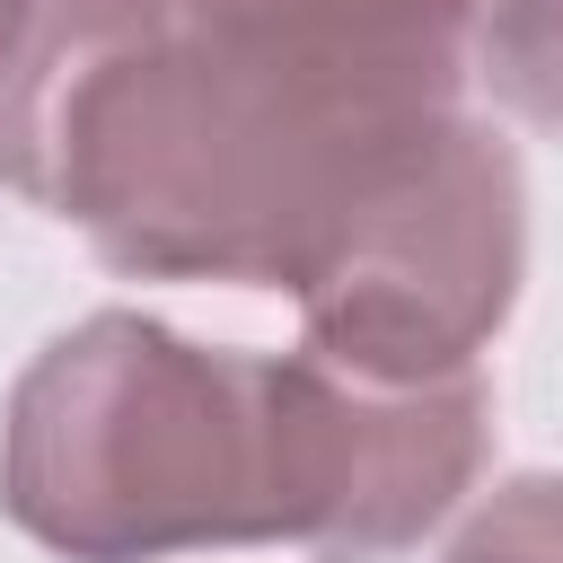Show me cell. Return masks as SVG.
<instances>
[{
	"mask_svg": "<svg viewBox=\"0 0 563 563\" xmlns=\"http://www.w3.org/2000/svg\"><path fill=\"white\" fill-rule=\"evenodd\" d=\"M449 563H563V475H510L449 537Z\"/></svg>",
	"mask_w": 563,
	"mask_h": 563,
	"instance_id": "8992f818",
	"label": "cell"
},
{
	"mask_svg": "<svg viewBox=\"0 0 563 563\" xmlns=\"http://www.w3.org/2000/svg\"><path fill=\"white\" fill-rule=\"evenodd\" d=\"M475 0H158L79 97L44 211L114 273L290 290L334 211L457 114Z\"/></svg>",
	"mask_w": 563,
	"mask_h": 563,
	"instance_id": "7a4b0ae2",
	"label": "cell"
},
{
	"mask_svg": "<svg viewBox=\"0 0 563 563\" xmlns=\"http://www.w3.org/2000/svg\"><path fill=\"white\" fill-rule=\"evenodd\" d=\"M528 273V185L493 123L405 141L290 273L308 352L352 378H449L501 334Z\"/></svg>",
	"mask_w": 563,
	"mask_h": 563,
	"instance_id": "3957f363",
	"label": "cell"
},
{
	"mask_svg": "<svg viewBox=\"0 0 563 563\" xmlns=\"http://www.w3.org/2000/svg\"><path fill=\"white\" fill-rule=\"evenodd\" d=\"M158 0H0V185L44 202L79 97L141 44Z\"/></svg>",
	"mask_w": 563,
	"mask_h": 563,
	"instance_id": "277c9868",
	"label": "cell"
},
{
	"mask_svg": "<svg viewBox=\"0 0 563 563\" xmlns=\"http://www.w3.org/2000/svg\"><path fill=\"white\" fill-rule=\"evenodd\" d=\"M484 79L519 123L563 132V0H484Z\"/></svg>",
	"mask_w": 563,
	"mask_h": 563,
	"instance_id": "5b68a950",
	"label": "cell"
},
{
	"mask_svg": "<svg viewBox=\"0 0 563 563\" xmlns=\"http://www.w3.org/2000/svg\"><path fill=\"white\" fill-rule=\"evenodd\" d=\"M484 431L493 396L475 369L352 378L317 352L264 361L141 308H97L9 387L0 510L62 563H167L202 545L387 563L457 510Z\"/></svg>",
	"mask_w": 563,
	"mask_h": 563,
	"instance_id": "6da1fadb",
	"label": "cell"
}]
</instances>
